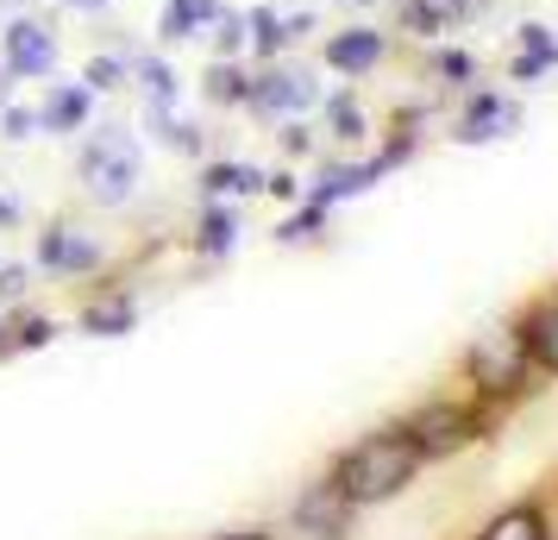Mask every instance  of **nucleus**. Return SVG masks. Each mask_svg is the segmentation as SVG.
I'll return each instance as SVG.
<instances>
[{
  "label": "nucleus",
  "mask_w": 558,
  "mask_h": 540,
  "mask_svg": "<svg viewBox=\"0 0 558 540\" xmlns=\"http://www.w3.org/2000/svg\"><path fill=\"white\" fill-rule=\"evenodd\" d=\"M76 177L88 189V202L126 207L138 195V182H145V152H138L132 127H88L76 152Z\"/></svg>",
  "instance_id": "3"
},
{
  "label": "nucleus",
  "mask_w": 558,
  "mask_h": 540,
  "mask_svg": "<svg viewBox=\"0 0 558 540\" xmlns=\"http://www.w3.org/2000/svg\"><path fill=\"white\" fill-rule=\"evenodd\" d=\"M477 540H553V515H546V503H508L502 515L483 521Z\"/></svg>",
  "instance_id": "22"
},
{
  "label": "nucleus",
  "mask_w": 558,
  "mask_h": 540,
  "mask_svg": "<svg viewBox=\"0 0 558 540\" xmlns=\"http://www.w3.org/2000/svg\"><path fill=\"white\" fill-rule=\"evenodd\" d=\"M320 127H327L339 145H364V139H371V113H364V101H357V88L320 95Z\"/></svg>",
  "instance_id": "23"
},
{
  "label": "nucleus",
  "mask_w": 558,
  "mask_h": 540,
  "mask_svg": "<svg viewBox=\"0 0 558 540\" xmlns=\"http://www.w3.org/2000/svg\"><path fill=\"white\" fill-rule=\"evenodd\" d=\"M546 76H558V32L527 20V26L514 32V51H508V82L533 88V82H546Z\"/></svg>",
  "instance_id": "15"
},
{
  "label": "nucleus",
  "mask_w": 558,
  "mask_h": 540,
  "mask_svg": "<svg viewBox=\"0 0 558 540\" xmlns=\"http://www.w3.org/2000/svg\"><path fill=\"white\" fill-rule=\"evenodd\" d=\"M132 327H138V302L126 289H107V296H95L82 309V334H95V339H126Z\"/></svg>",
  "instance_id": "20"
},
{
  "label": "nucleus",
  "mask_w": 558,
  "mask_h": 540,
  "mask_svg": "<svg viewBox=\"0 0 558 540\" xmlns=\"http://www.w3.org/2000/svg\"><path fill=\"white\" fill-rule=\"evenodd\" d=\"M352 515L357 509L339 496V484L320 478V484H307L302 496H295V535H302V540H345Z\"/></svg>",
  "instance_id": "11"
},
{
  "label": "nucleus",
  "mask_w": 558,
  "mask_h": 540,
  "mask_svg": "<svg viewBox=\"0 0 558 540\" xmlns=\"http://www.w3.org/2000/svg\"><path fill=\"white\" fill-rule=\"evenodd\" d=\"M63 7H76V13H101L107 0H63Z\"/></svg>",
  "instance_id": "37"
},
{
  "label": "nucleus",
  "mask_w": 558,
  "mask_h": 540,
  "mask_svg": "<svg viewBox=\"0 0 558 540\" xmlns=\"http://www.w3.org/2000/svg\"><path fill=\"white\" fill-rule=\"evenodd\" d=\"M202 82H207V101L214 107H245L252 101V63H245V57H214Z\"/></svg>",
  "instance_id": "25"
},
{
  "label": "nucleus",
  "mask_w": 558,
  "mask_h": 540,
  "mask_svg": "<svg viewBox=\"0 0 558 540\" xmlns=\"http://www.w3.org/2000/svg\"><path fill=\"white\" fill-rule=\"evenodd\" d=\"M0 296H7V302L26 296V264H0Z\"/></svg>",
  "instance_id": "34"
},
{
  "label": "nucleus",
  "mask_w": 558,
  "mask_h": 540,
  "mask_svg": "<svg viewBox=\"0 0 558 540\" xmlns=\"http://www.w3.org/2000/svg\"><path fill=\"white\" fill-rule=\"evenodd\" d=\"M264 195V170L245 157H207L202 164V202H245Z\"/></svg>",
  "instance_id": "18"
},
{
  "label": "nucleus",
  "mask_w": 558,
  "mask_h": 540,
  "mask_svg": "<svg viewBox=\"0 0 558 540\" xmlns=\"http://www.w3.org/2000/svg\"><path fill=\"white\" fill-rule=\"evenodd\" d=\"M95 101H101V95H95V88H88V82H63L57 76L51 88H45V101H38V127L51 132V139H70V132H88L95 127Z\"/></svg>",
  "instance_id": "13"
},
{
  "label": "nucleus",
  "mask_w": 558,
  "mask_h": 540,
  "mask_svg": "<svg viewBox=\"0 0 558 540\" xmlns=\"http://www.w3.org/2000/svg\"><path fill=\"white\" fill-rule=\"evenodd\" d=\"M220 13H227V0H163V13H157V38H170V45L207 38Z\"/></svg>",
  "instance_id": "19"
},
{
  "label": "nucleus",
  "mask_w": 558,
  "mask_h": 540,
  "mask_svg": "<svg viewBox=\"0 0 558 540\" xmlns=\"http://www.w3.org/2000/svg\"><path fill=\"white\" fill-rule=\"evenodd\" d=\"M220 540H270V528H232V535H220Z\"/></svg>",
  "instance_id": "36"
},
{
  "label": "nucleus",
  "mask_w": 558,
  "mask_h": 540,
  "mask_svg": "<svg viewBox=\"0 0 558 540\" xmlns=\"http://www.w3.org/2000/svg\"><path fill=\"white\" fill-rule=\"evenodd\" d=\"M327 227H332V207H314L302 195V202H295V214L277 227V239H282V245H307V239H327Z\"/></svg>",
  "instance_id": "29"
},
{
  "label": "nucleus",
  "mask_w": 558,
  "mask_h": 540,
  "mask_svg": "<svg viewBox=\"0 0 558 540\" xmlns=\"http://www.w3.org/2000/svg\"><path fill=\"white\" fill-rule=\"evenodd\" d=\"M13 101V76H7V70H0V107Z\"/></svg>",
  "instance_id": "38"
},
{
  "label": "nucleus",
  "mask_w": 558,
  "mask_h": 540,
  "mask_svg": "<svg viewBox=\"0 0 558 540\" xmlns=\"http://www.w3.org/2000/svg\"><path fill=\"white\" fill-rule=\"evenodd\" d=\"M82 82L95 88V95H113V88H132V57L126 51H95L82 63Z\"/></svg>",
  "instance_id": "28"
},
{
  "label": "nucleus",
  "mask_w": 558,
  "mask_h": 540,
  "mask_svg": "<svg viewBox=\"0 0 558 540\" xmlns=\"http://www.w3.org/2000/svg\"><path fill=\"white\" fill-rule=\"evenodd\" d=\"M320 63H327L332 76H345V82H364L371 70H383L389 63V32L383 26H339L320 38Z\"/></svg>",
  "instance_id": "8"
},
{
  "label": "nucleus",
  "mask_w": 558,
  "mask_h": 540,
  "mask_svg": "<svg viewBox=\"0 0 558 540\" xmlns=\"http://www.w3.org/2000/svg\"><path fill=\"white\" fill-rule=\"evenodd\" d=\"M145 127H151V139L157 145H170V152H182V157H202V120L189 113V107H145Z\"/></svg>",
  "instance_id": "21"
},
{
  "label": "nucleus",
  "mask_w": 558,
  "mask_h": 540,
  "mask_svg": "<svg viewBox=\"0 0 558 540\" xmlns=\"http://www.w3.org/2000/svg\"><path fill=\"white\" fill-rule=\"evenodd\" d=\"M57 339L51 314H20V321H0V359H20V352H38Z\"/></svg>",
  "instance_id": "27"
},
{
  "label": "nucleus",
  "mask_w": 558,
  "mask_h": 540,
  "mask_svg": "<svg viewBox=\"0 0 558 540\" xmlns=\"http://www.w3.org/2000/svg\"><path fill=\"white\" fill-rule=\"evenodd\" d=\"M421 446L408 440L402 421H389V428H371V434H357L339 459H332V484H339V496L352 503V509H377V503H389V496H402L408 484H414V471H421Z\"/></svg>",
  "instance_id": "1"
},
{
  "label": "nucleus",
  "mask_w": 558,
  "mask_h": 540,
  "mask_svg": "<svg viewBox=\"0 0 558 540\" xmlns=\"http://www.w3.org/2000/svg\"><path fill=\"white\" fill-rule=\"evenodd\" d=\"M533 377H539V371H533L514 321H496V327H483V334L464 346V384H471V396H477L483 409L521 403L533 389Z\"/></svg>",
  "instance_id": "2"
},
{
  "label": "nucleus",
  "mask_w": 558,
  "mask_h": 540,
  "mask_svg": "<svg viewBox=\"0 0 558 540\" xmlns=\"http://www.w3.org/2000/svg\"><path fill=\"white\" fill-rule=\"evenodd\" d=\"M427 82L439 88V95H471V88H483V63L471 45H458V38H439V45H427Z\"/></svg>",
  "instance_id": "16"
},
{
  "label": "nucleus",
  "mask_w": 558,
  "mask_h": 540,
  "mask_svg": "<svg viewBox=\"0 0 558 540\" xmlns=\"http://www.w3.org/2000/svg\"><path fill=\"white\" fill-rule=\"evenodd\" d=\"M514 327H521V346H527L533 371L539 377H558V289L533 296L527 309L514 314Z\"/></svg>",
  "instance_id": "14"
},
{
  "label": "nucleus",
  "mask_w": 558,
  "mask_h": 540,
  "mask_svg": "<svg viewBox=\"0 0 558 540\" xmlns=\"http://www.w3.org/2000/svg\"><path fill=\"white\" fill-rule=\"evenodd\" d=\"M345 7H371V0H345Z\"/></svg>",
  "instance_id": "39"
},
{
  "label": "nucleus",
  "mask_w": 558,
  "mask_h": 540,
  "mask_svg": "<svg viewBox=\"0 0 558 540\" xmlns=\"http://www.w3.org/2000/svg\"><path fill=\"white\" fill-rule=\"evenodd\" d=\"M38 107L32 101H7L0 107V139H7V145H26V139H38Z\"/></svg>",
  "instance_id": "31"
},
{
  "label": "nucleus",
  "mask_w": 558,
  "mask_h": 540,
  "mask_svg": "<svg viewBox=\"0 0 558 540\" xmlns=\"http://www.w3.org/2000/svg\"><path fill=\"white\" fill-rule=\"evenodd\" d=\"M314 152V132H307V120H282V157H302Z\"/></svg>",
  "instance_id": "33"
},
{
  "label": "nucleus",
  "mask_w": 558,
  "mask_h": 540,
  "mask_svg": "<svg viewBox=\"0 0 558 540\" xmlns=\"http://www.w3.org/2000/svg\"><path fill=\"white\" fill-rule=\"evenodd\" d=\"M239 232H245V220H239V207L232 202H202V214H195V257H207V264H220V257L239 252Z\"/></svg>",
  "instance_id": "17"
},
{
  "label": "nucleus",
  "mask_w": 558,
  "mask_h": 540,
  "mask_svg": "<svg viewBox=\"0 0 558 540\" xmlns=\"http://www.w3.org/2000/svg\"><path fill=\"white\" fill-rule=\"evenodd\" d=\"M57 57H63V45H57V32L45 26V20L20 13V20H7V26H0V70H7L13 82L57 76Z\"/></svg>",
  "instance_id": "6"
},
{
  "label": "nucleus",
  "mask_w": 558,
  "mask_h": 540,
  "mask_svg": "<svg viewBox=\"0 0 558 540\" xmlns=\"http://www.w3.org/2000/svg\"><path fill=\"white\" fill-rule=\"evenodd\" d=\"M307 107H320V82L302 63H252V101L245 113H264V120H302Z\"/></svg>",
  "instance_id": "5"
},
{
  "label": "nucleus",
  "mask_w": 558,
  "mask_h": 540,
  "mask_svg": "<svg viewBox=\"0 0 558 540\" xmlns=\"http://www.w3.org/2000/svg\"><path fill=\"white\" fill-rule=\"evenodd\" d=\"M489 0H396V13H402V32L408 38H421V45H439V38H452L464 20H477Z\"/></svg>",
  "instance_id": "12"
},
{
  "label": "nucleus",
  "mask_w": 558,
  "mask_h": 540,
  "mask_svg": "<svg viewBox=\"0 0 558 540\" xmlns=\"http://www.w3.org/2000/svg\"><path fill=\"white\" fill-rule=\"evenodd\" d=\"M389 177V157L371 152V157H345V164H320L314 182H307L302 195L314 207H339V202H357V195H371L377 182Z\"/></svg>",
  "instance_id": "9"
},
{
  "label": "nucleus",
  "mask_w": 558,
  "mask_h": 540,
  "mask_svg": "<svg viewBox=\"0 0 558 540\" xmlns=\"http://www.w3.org/2000/svg\"><path fill=\"white\" fill-rule=\"evenodd\" d=\"M402 428L421 446V459H458V453H471L489 434V409L477 396H427Z\"/></svg>",
  "instance_id": "4"
},
{
  "label": "nucleus",
  "mask_w": 558,
  "mask_h": 540,
  "mask_svg": "<svg viewBox=\"0 0 558 540\" xmlns=\"http://www.w3.org/2000/svg\"><path fill=\"white\" fill-rule=\"evenodd\" d=\"M13 220H20V202H13V195H0V227H13Z\"/></svg>",
  "instance_id": "35"
},
{
  "label": "nucleus",
  "mask_w": 558,
  "mask_h": 540,
  "mask_svg": "<svg viewBox=\"0 0 558 540\" xmlns=\"http://www.w3.org/2000/svg\"><path fill=\"white\" fill-rule=\"evenodd\" d=\"M207 45H214V57H245V63H252V26H245V13L227 7V13L214 20V32H207Z\"/></svg>",
  "instance_id": "30"
},
{
  "label": "nucleus",
  "mask_w": 558,
  "mask_h": 540,
  "mask_svg": "<svg viewBox=\"0 0 558 540\" xmlns=\"http://www.w3.org/2000/svg\"><path fill=\"white\" fill-rule=\"evenodd\" d=\"M38 264L51 271V277H95L107 264V252H101V239H88L82 227H45L38 232Z\"/></svg>",
  "instance_id": "10"
},
{
  "label": "nucleus",
  "mask_w": 558,
  "mask_h": 540,
  "mask_svg": "<svg viewBox=\"0 0 558 540\" xmlns=\"http://www.w3.org/2000/svg\"><path fill=\"white\" fill-rule=\"evenodd\" d=\"M508 132H521V101L508 88H471V95H458V113H452L458 145H496Z\"/></svg>",
  "instance_id": "7"
},
{
  "label": "nucleus",
  "mask_w": 558,
  "mask_h": 540,
  "mask_svg": "<svg viewBox=\"0 0 558 540\" xmlns=\"http://www.w3.org/2000/svg\"><path fill=\"white\" fill-rule=\"evenodd\" d=\"M302 189L307 182H295V170H270L264 177V195H277V202H302Z\"/></svg>",
  "instance_id": "32"
},
{
  "label": "nucleus",
  "mask_w": 558,
  "mask_h": 540,
  "mask_svg": "<svg viewBox=\"0 0 558 540\" xmlns=\"http://www.w3.org/2000/svg\"><path fill=\"white\" fill-rule=\"evenodd\" d=\"M245 26H252V63H277L295 38H289V13L277 7H245Z\"/></svg>",
  "instance_id": "26"
},
{
  "label": "nucleus",
  "mask_w": 558,
  "mask_h": 540,
  "mask_svg": "<svg viewBox=\"0 0 558 540\" xmlns=\"http://www.w3.org/2000/svg\"><path fill=\"white\" fill-rule=\"evenodd\" d=\"M132 82H138V95H145V107H182V76L170 57H132Z\"/></svg>",
  "instance_id": "24"
}]
</instances>
